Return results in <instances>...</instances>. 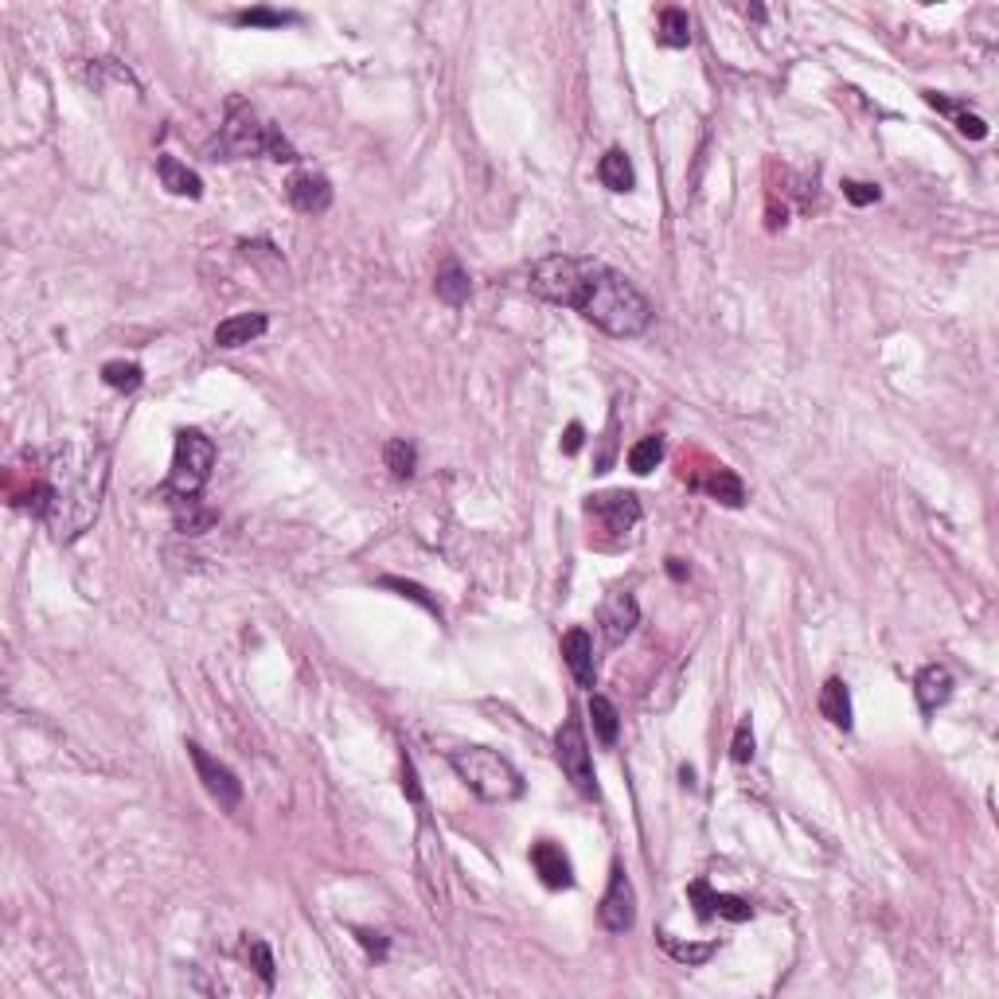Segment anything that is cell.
<instances>
[{"label": "cell", "instance_id": "12", "mask_svg": "<svg viewBox=\"0 0 999 999\" xmlns=\"http://www.w3.org/2000/svg\"><path fill=\"white\" fill-rule=\"evenodd\" d=\"M531 867H535V875L543 879V886H551V890H566V886H574L570 859H566V851H562L559 843H551V840L535 843V847H531Z\"/></svg>", "mask_w": 999, "mask_h": 999}, {"label": "cell", "instance_id": "21", "mask_svg": "<svg viewBox=\"0 0 999 999\" xmlns=\"http://www.w3.org/2000/svg\"><path fill=\"white\" fill-rule=\"evenodd\" d=\"M660 945L668 949V957L680 960V964H707V960L719 953V945L715 941H676L672 933H660Z\"/></svg>", "mask_w": 999, "mask_h": 999}, {"label": "cell", "instance_id": "9", "mask_svg": "<svg viewBox=\"0 0 999 999\" xmlns=\"http://www.w3.org/2000/svg\"><path fill=\"white\" fill-rule=\"evenodd\" d=\"M687 894H691V902H695V914L703 921L711 918H726V921H750L754 918V906L746 902V898H738V894H719V890H711L707 882H691L687 886Z\"/></svg>", "mask_w": 999, "mask_h": 999}, {"label": "cell", "instance_id": "8", "mask_svg": "<svg viewBox=\"0 0 999 999\" xmlns=\"http://www.w3.org/2000/svg\"><path fill=\"white\" fill-rule=\"evenodd\" d=\"M586 512L613 535H625L640 523V500L633 492H598L586 500Z\"/></svg>", "mask_w": 999, "mask_h": 999}, {"label": "cell", "instance_id": "7", "mask_svg": "<svg viewBox=\"0 0 999 999\" xmlns=\"http://www.w3.org/2000/svg\"><path fill=\"white\" fill-rule=\"evenodd\" d=\"M188 758H192V765H196V777L203 781V789L219 800V808H239L242 804V781L231 773V769H227V765H223V761L211 758L200 742H188Z\"/></svg>", "mask_w": 999, "mask_h": 999}, {"label": "cell", "instance_id": "31", "mask_svg": "<svg viewBox=\"0 0 999 999\" xmlns=\"http://www.w3.org/2000/svg\"><path fill=\"white\" fill-rule=\"evenodd\" d=\"M840 188H843V196H847V200L855 203V207H867V203H879V196H882V192H879V188H875V184H863V180H843Z\"/></svg>", "mask_w": 999, "mask_h": 999}, {"label": "cell", "instance_id": "15", "mask_svg": "<svg viewBox=\"0 0 999 999\" xmlns=\"http://www.w3.org/2000/svg\"><path fill=\"white\" fill-rule=\"evenodd\" d=\"M266 328H270L266 313H239V317L219 320V328H215V344H219V348H242V344L258 340Z\"/></svg>", "mask_w": 999, "mask_h": 999}, {"label": "cell", "instance_id": "4", "mask_svg": "<svg viewBox=\"0 0 999 999\" xmlns=\"http://www.w3.org/2000/svg\"><path fill=\"white\" fill-rule=\"evenodd\" d=\"M215 469V445L203 438L200 430H180L176 434V453H172V469H168V484L164 496L172 500H188L200 496Z\"/></svg>", "mask_w": 999, "mask_h": 999}, {"label": "cell", "instance_id": "3", "mask_svg": "<svg viewBox=\"0 0 999 999\" xmlns=\"http://www.w3.org/2000/svg\"><path fill=\"white\" fill-rule=\"evenodd\" d=\"M449 765L457 769V777L488 804H508V800L523 797V777L512 769V761L500 758L488 746H461L449 750Z\"/></svg>", "mask_w": 999, "mask_h": 999}, {"label": "cell", "instance_id": "1", "mask_svg": "<svg viewBox=\"0 0 999 999\" xmlns=\"http://www.w3.org/2000/svg\"><path fill=\"white\" fill-rule=\"evenodd\" d=\"M531 293L543 301L566 305L586 320H594L601 332L617 340H633L648 332L652 324V305L625 274L605 266L598 258H574V254H555L531 266L527 274Z\"/></svg>", "mask_w": 999, "mask_h": 999}, {"label": "cell", "instance_id": "16", "mask_svg": "<svg viewBox=\"0 0 999 999\" xmlns=\"http://www.w3.org/2000/svg\"><path fill=\"white\" fill-rule=\"evenodd\" d=\"M157 176L160 184L172 192V196H184V200H200L203 196V180L176 157H157Z\"/></svg>", "mask_w": 999, "mask_h": 999}, {"label": "cell", "instance_id": "26", "mask_svg": "<svg viewBox=\"0 0 999 999\" xmlns=\"http://www.w3.org/2000/svg\"><path fill=\"white\" fill-rule=\"evenodd\" d=\"M660 43L664 47H687L691 43V20L683 8H664L660 12Z\"/></svg>", "mask_w": 999, "mask_h": 999}, {"label": "cell", "instance_id": "23", "mask_svg": "<svg viewBox=\"0 0 999 999\" xmlns=\"http://www.w3.org/2000/svg\"><path fill=\"white\" fill-rule=\"evenodd\" d=\"M660 461H664V438H660V434H648V438H640L637 445L629 449V469H633L637 477H648Z\"/></svg>", "mask_w": 999, "mask_h": 999}, {"label": "cell", "instance_id": "18", "mask_svg": "<svg viewBox=\"0 0 999 999\" xmlns=\"http://www.w3.org/2000/svg\"><path fill=\"white\" fill-rule=\"evenodd\" d=\"M820 715L840 730H851V691L843 680H828L820 687Z\"/></svg>", "mask_w": 999, "mask_h": 999}, {"label": "cell", "instance_id": "17", "mask_svg": "<svg viewBox=\"0 0 999 999\" xmlns=\"http://www.w3.org/2000/svg\"><path fill=\"white\" fill-rule=\"evenodd\" d=\"M598 180L609 188V192H633V188H637L633 160L625 157L621 149H609V153L598 160Z\"/></svg>", "mask_w": 999, "mask_h": 999}, {"label": "cell", "instance_id": "34", "mask_svg": "<svg viewBox=\"0 0 999 999\" xmlns=\"http://www.w3.org/2000/svg\"><path fill=\"white\" fill-rule=\"evenodd\" d=\"M356 941H360L363 949L371 953V957H387V941H383V933H371V929H356Z\"/></svg>", "mask_w": 999, "mask_h": 999}, {"label": "cell", "instance_id": "27", "mask_svg": "<svg viewBox=\"0 0 999 999\" xmlns=\"http://www.w3.org/2000/svg\"><path fill=\"white\" fill-rule=\"evenodd\" d=\"M246 957L254 960V972L262 976V984L274 988V957H270V945L258 941V937H246Z\"/></svg>", "mask_w": 999, "mask_h": 999}, {"label": "cell", "instance_id": "35", "mask_svg": "<svg viewBox=\"0 0 999 999\" xmlns=\"http://www.w3.org/2000/svg\"><path fill=\"white\" fill-rule=\"evenodd\" d=\"M582 441H586L582 422H570V426H566V438H562V453H566V457H574V453L582 449Z\"/></svg>", "mask_w": 999, "mask_h": 999}, {"label": "cell", "instance_id": "6", "mask_svg": "<svg viewBox=\"0 0 999 999\" xmlns=\"http://www.w3.org/2000/svg\"><path fill=\"white\" fill-rule=\"evenodd\" d=\"M598 921L601 929H609V933H629L637 925V894H633V882L625 875V867L609 871V886H605V898L598 906Z\"/></svg>", "mask_w": 999, "mask_h": 999}, {"label": "cell", "instance_id": "28", "mask_svg": "<svg viewBox=\"0 0 999 999\" xmlns=\"http://www.w3.org/2000/svg\"><path fill=\"white\" fill-rule=\"evenodd\" d=\"M235 20L246 24V28H281V24H289L293 16H289V12H274V8H246V12H239Z\"/></svg>", "mask_w": 999, "mask_h": 999}, {"label": "cell", "instance_id": "13", "mask_svg": "<svg viewBox=\"0 0 999 999\" xmlns=\"http://www.w3.org/2000/svg\"><path fill=\"white\" fill-rule=\"evenodd\" d=\"M289 203L301 211V215H320L332 207V184L320 176V172H297L289 180Z\"/></svg>", "mask_w": 999, "mask_h": 999}, {"label": "cell", "instance_id": "19", "mask_svg": "<svg viewBox=\"0 0 999 999\" xmlns=\"http://www.w3.org/2000/svg\"><path fill=\"white\" fill-rule=\"evenodd\" d=\"M699 488H707V492H711L719 504H726V508H742V504H746V488H742L738 473H730V469H722V465L707 480H699Z\"/></svg>", "mask_w": 999, "mask_h": 999}, {"label": "cell", "instance_id": "22", "mask_svg": "<svg viewBox=\"0 0 999 999\" xmlns=\"http://www.w3.org/2000/svg\"><path fill=\"white\" fill-rule=\"evenodd\" d=\"M434 289H438V297L445 301V305H453V309H461L465 301H469V274L461 270V266H445L438 274V281H434Z\"/></svg>", "mask_w": 999, "mask_h": 999}, {"label": "cell", "instance_id": "36", "mask_svg": "<svg viewBox=\"0 0 999 999\" xmlns=\"http://www.w3.org/2000/svg\"><path fill=\"white\" fill-rule=\"evenodd\" d=\"M668 574H672V578H680V582H683V578H687V566H683L680 559H668Z\"/></svg>", "mask_w": 999, "mask_h": 999}, {"label": "cell", "instance_id": "30", "mask_svg": "<svg viewBox=\"0 0 999 999\" xmlns=\"http://www.w3.org/2000/svg\"><path fill=\"white\" fill-rule=\"evenodd\" d=\"M383 586H391V590H399L402 598H410V601H418L426 613H434L438 617V601L430 598L422 586H414V582H402V578H383Z\"/></svg>", "mask_w": 999, "mask_h": 999}, {"label": "cell", "instance_id": "25", "mask_svg": "<svg viewBox=\"0 0 999 999\" xmlns=\"http://www.w3.org/2000/svg\"><path fill=\"white\" fill-rule=\"evenodd\" d=\"M141 379H145V371H141L137 363H129V360H110L106 367H102V383H106V387H114V391H121V395L137 391V387H141Z\"/></svg>", "mask_w": 999, "mask_h": 999}, {"label": "cell", "instance_id": "33", "mask_svg": "<svg viewBox=\"0 0 999 999\" xmlns=\"http://www.w3.org/2000/svg\"><path fill=\"white\" fill-rule=\"evenodd\" d=\"M402 793L414 800L418 808L426 804V800H422V789H418V773H414V761L406 758V754H402Z\"/></svg>", "mask_w": 999, "mask_h": 999}, {"label": "cell", "instance_id": "5", "mask_svg": "<svg viewBox=\"0 0 999 999\" xmlns=\"http://www.w3.org/2000/svg\"><path fill=\"white\" fill-rule=\"evenodd\" d=\"M555 754H559V765L562 773L570 777V785L582 797H598V781H594V765H590V742H586V730L574 715L562 719L559 734H555Z\"/></svg>", "mask_w": 999, "mask_h": 999}, {"label": "cell", "instance_id": "14", "mask_svg": "<svg viewBox=\"0 0 999 999\" xmlns=\"http://www.w3.org/2000/svg\"><path fill=\"white\" fill-rule=\"evenodd\" d=\"M914 695H918L921 715H933V711H937V707H945V703H949V695H953V672H949V668H941V664L921 668L918 680H914Z\"/></svg>", "mask_w": 999, "mask_h": 999}, {"label": "cell", "instance_id": "2", "mask_svg": "<svg viewBox=\"0 0 999 999\" xmlns=\"http://www.w3.org/2000/svg\"><path fill=\"white\" fill-rule=\"evenodd\" d=\"M211 153H219L223 160L239 157H266V160H297V149L281 137V129H274L270 121H262L242 98L227 102V121L211 145Z\"/></svg>", "mask_w": 999, "mask_h": 999}, {"label": "cell", "instance_id": "11", "mask_svg": "<svg viewBox=\"0 0 999 999\" xmlns=\"http://www.w3.org/2000/svg\"><path fill=\"white\" fill-rule=\"evenodd\" d=\"M562 660L570 668V676L578 687H594L598 683V664H594V640L586 629H570L562 637Z\"/></svg>", "mask_w": 999, "mask_h": 999}, {"label": "cell", "instance_id": "24", "mask_svg": "<svg viewBox=\"0 0 999 999\" xmlns=\"http://www.w3.org/2000/svg\"><path fill=\"white\" fill-rule=\"evenodd\" d=\"M383 461H387L391 477L406 480V477H414V465H418V449H414V445H410L406 438H395V441H387V449H383Z\"/></svg>", "mask_w": 999, "mask_h": 999}, {"label": "cell", "instance_id": "29", "mask_svg": "<svg viewBox=\"0 0 999 999\" xmlns=\"http://www.w3.org/2000/svg\"><path fill=\"white\" fill-rule=\"evenodd\" d=\"M730 758L738 761V765H746V761L754 758V726H750V719L738 722L734 742H730Z\"/></svg>", "mask_w": 999, "mask_h": 999}, {"label": "cell", "instance_id": "32", "mask_svg": "<svg viewBox=\"0 0 999 999\" xmlns=\"http://www.w3.org/2000/svg\"><path fill=\"white\" fill-rule=\"evenodd\" d=\"M953 121H957L960 133H964V137H972V141H984V137H988V121L976 118V114H968V110H957Z\"/></svg>", "mask_w": 999, "mask_h": 999}, {"label": "cell", "instance_id": "20", "mask_svg": "<svg viewBox=\"0 0 999 999\" xmlns=\"http://www.w3.org/2000/svg\"><path fill=\"white\" fill-rule=\"evenodd\" d=\"M586 711H590V719H594V734H598L601 746H613L617 734H621V715H617V707H613L605 695H590Z\"/></svg>", "mask_w": 999, "mask_h": 999}, {"label": "cell", "instance_id": "10", "mask_svg": "<svg viewBox=\"0 0 999 999\" xmlns=\"http://www.w3.org/2000/svg\"><path fill=\"white\" fill-rule=\"evenodd\" d=\"M598 621H601V633H605V640H609V644H621V640L637 629V621H640L637 598H633V594H621V590H617V594H609L605 605H601Z\"/></svg>", "mask_w": 999, "mask_h": 999}]
</instances>
